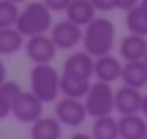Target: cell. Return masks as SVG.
<instances>
[{
    "label": "cell",
    "instance_id": "12",
    "mask_svg": "<svg viewBox=\"0 0 147 139\" xmlns=\"http://www.w3.org/2000/svg\"><path fill=\"white\" fill-rule=\"evenodd\" d=\"M147 55V40L145 36L137 34H125L121 45H119V57L125 63H135V61H145Z\"/></svg>",
    "mask_w": 147,
    "mask_h": 139
},
{
    "label": "cell",
    "instance_id": "16",
    "mask_svg": "<svg viewBox=\"0 0 147 139\" xmlns=\"http://www.w3.org/2000/svg\"><path fill=\"white\" fill-rule=\"evenodd\" d=\"M63 125L57 117H42L30 125V139H61Z\"/></svg>",
    "mask_w": 147,
    "mask_h": 139
},
{
    "label": "cell",
    "instance_id": "15",
    "mask_svg": "<svg viewBox=\"0 0 147 139\" xmlns=\"http://www.w3.org/2000/svg\"><path fill=\"white\" fill-rule=\"evenodd\" d=\"M121 81H123L125 87H131V89H137V91L147 87V65H145V61L125 63Z\"/></svg>",
    "mask_w": 147,
    "mask_h": 139
},
{
    "label": "cell",
    "instance_id": "14",
    "mask_svg": "<svg viewBox=\"0 0 147 139\" xmlns=\"http://www.w3.org/2000/svg\"><path fill=\"white\" fill-rule=\"evenodd\" d=\"M119 121V135L121 139H145L147 137V121L139 115H123Z\"/></svg>",
    "mask_w": 147,
    "mask_h": 139
},
{
    "label": "cell",
    "instance_id": "2",
    "mask_svg": "<svg viewBox=\"0 0 147 139\" xmlns=\"http://www.w3.org/2000/svg\"><path fill=\"white\" fill-rule=\"evenodd\" d=\"M83 47L93 59L111 55L115 47V24L105 16H97L83 30Z\"/></svg>",
    "mask_w": 147,
    "mask_h": 139
},
{
    "label": "cell",
    "instance_id": "19",
    "mask_svg": "<svg viewBox=\"0 0 147 139\" xmlns=\"http://www.w3.org/2000/svg\"><path fill=\"white\" fill-rule=\"evenodd\" d=\"M91 135L95 139H121L119 135V121L111 117H101L93 121V131Z\"/></svg>",
    "mask_w": 147,
    "mask_h": 139
},
{
    "label": "cell",
    "instance_id": "20",
    "mask_svg": "<svg viewBox=\"0 0 147 139\" xmlns=\"http://www.w3.org/2000/svg\"><path fill=\"white\" fill-rule=\"evenodd\" d=\"M125 26H127L129 34H137V36L147 38V10L141 4L137 8L129 10L125 16Z\"/></svg>",
    "mask_w": 147,
    "mask_h": 139
},
{
    "label": "cell",
    "instance_id": "3",
    "mask_svg": "<svg viewBox=\"0 0 147 139\" xmlns=\"http://www.w3.org/2000/svg\"><path fill=\"white\" fill-rule=\"evenodd\" d=\"M53 14L45 2H28L24 8H20L16 28L22 36L32 38L38 34H47L49 30H53Z\"/></svg>",
    "mask_w": 147,
    "mask_h": 139
},
{
    "label": "cell",
    "instance_id": "26",
    "mask_svg": "<svg viewBox=\"0 0 147 139\" xmlns=\"http://www.w3.org/2000/svg\"><path fill=\"white\" fill-rule=\"evenodd\" d=\"M69 139H95V137L89 135V133H75V135H71Z\"/></svg>",
    "mask_w": 147,
    "mask_h": 139
},
{
    "label": "cell",
    "instance_id": "30",
    "mask_svg": "<svg viewBox=\"0 0 147 139\" xmlns=\"http://www.w3.org/2000/svg\"><path fill=\"white\" fill-rule=\"evenodd\" d=\"M145 65H147V55H145Z\"/></svg>",
    "mask_w": 147,
    "mask_h": 139
},
{
    "label": "cell",
    "instance_id": "13",
    "mask_svg": "<svg viewBox=\"0 0 147 139\" xmlns=\"http://www.w3.org/2000/svg\"><path fill=\"white\" fill-rule=\"evenodd\" d=\"M65 12H67V20L73 22V24H77V26H81V28H83V26L87 28V26L97 18V16H95L97 8L93 6L91 0H73Z\"/></svg>",
    "mask_w": 147,
    "mask_h": 139
},
{
    "label": "cell",
    "instance_id": "28",
    "mask_svg": "<svg viewBox=\"0 0 147 139\" xmlns=\"http://www.w3.org/2000/svg\"><path fill=\"white\" fill-rule=\"evenodd\" d=\"M8 2H14V4H20V2H26V0H8Z\"/></svg>",
    "mask_w": 147,
    "mask_h": 139
},
{
    "label": "cell",
    "instance_id": "5",
    "mask_svg": "<svg viewBox=\"0 0 147 139\" xmlns=\"http://www.w3.org/2000/svg\"><path fill=\"white\" fill-rule=\"evenodd\" d=\"M89 117L93 119H101V117H111V113L115 111V91L111 89V85L95 81L89 95L83 99Z\"/></svg>",
    "mask_w": 147,
    "mask_h": 139
},
{
    "label": "cell",
    "instance_id": "21",
    "mask_svg": "<svg viewBox=\"0 0 147 139\" xmlns=\"http://www.w3.org/2000/svg\"><path fill=\"white\" fill-rule=\"evenodd\" d=\"M20 16V8L14 2H8V0H0V30L2 28H16Z\"/></svg>",
    "mask_w": 147,
    "mask_h": 139
},
{
    "label": "cell",
    "instance_id": "9",
    "mask_svg": "<svg viewBox=\"0 0 147 139\" xmlns=\"http://www.w3.org/2000/svg\"><path fill=\"white\" fill-rule=\"evenodd\" d=\"M51 38L59 51H73L75 47H79V43H83V30L81 26L69 20H61V22H55L51 30Z\"/></svg>",
    "mask_w": 147,
    "mask_h": 139
},
{
    "label": "cell",
    "instance_id": "8",
    "mask_svg": "<svg viewBox=\"0 0 147 139\" xmlns=\"http://www.w3.org/2000/svg\"><path fill=\"white\" fill-rule=\"evenodd\" d=\"M26 57L34 65H51V61L57 57V45L53 43L51 34H38L26 40Z\"/></svg>",
    "mask_w": 147,
    "mask_h": 139
},
{
    "label": "cell",
    "instance_id": "7",
    "mask_svg": "<svg viewBox=\"0 0 147 139\" xmlns=\"http://www.w3.org/2000/svg\"><path fill=\"white\" fill-rule=\"evenodd\" d=\"M55 117L61 121V125L79 127V125L85 123V119L89 117V113H87V107H85V103L81 99L63 97L55 105Z\"/></svg>",
    "mask_w": 147,
    "mask_h": 139
},
{
    "label": "cell",
    "instance_id": "27",
    "mask_svg": "<svg viewBox=\"0 0 147 139\" xmlns=\"http://www.w3.org/2000/svg\"><path fill=\"white\" fill-rule=\"evenodd\" d=\"M141 115L147 119V93L143 95V105H141Z\"/></svg>",
    "mask_w": 147,
    "mask_h": 139
},
{
    "label": "cell",
    "instance_id": "1",
    "mask_svg": "<svg viewBox=\"0 0 147 139\" xmlns=\"http://www.w3.org/2000/svg\"><path fill=\"white\" fill-rule=\"evenodd\" d=\"M93 77H95V59L85 51L73 53L63 65V75H61L63 97L85 99L93 87L91 81Z\"/></svg>",
    "mask_w": 147,
    "mask_h": 139
},
{
    "label": "cell",
    "instance_id": "22",
    "mask_svg": "<svg viewBox=\"0 0 147 139\" xmlns=\"http://www.w3.org/2000/svg\"><path fill=\"white\" fill-rule=\"evenodd\" d=\"M42 2L49 6L51 12H63L69 8V4L73 2V0H42Z\"/></svg>",
    "mask_w": 147,
    "mask_h": 139
},
{
    "label": "cell",
    "instance_id": "25",
    "mask_svg": "<svg viewBox=\"0 0 147 139\" xmlns=\"http://www.w3.org/2000/svg\"><path fill=\"white\" fill-rule=\"evenodd\" d=\"M4 83H6V65L0 59V85H4Z\"/></svg>",
    "mask_w": 147,
    "mask_h": 139
},
{
    "label": "cell",
    "instance_id": "11",
    "mask_svg": "<svg viewBox=\"0 0 147 139\" xmlns=\"http://www.w3.org/2000/svg\"><path fill=\"white\" fill-rule=\"evenodd\" d=\"M121 75H123V63L117 57L107 55V57L95 59V79L97 81L111 85L117 79H121Z\"/></svg>",
    "mask_w": 147,
    "mask_h": 139
},
{
    "label": "cell",
    "instance_id": "18",
    "mask_svg": "<svg viewBox=\"0 0 147 139\" xmlns=\"http://www.w3.org/2000/svg\"><path fill=\"white\" fill-rule=\"evenodd\" d=\"M20 93L22 89L14 81H6L4 85H0V119L12 115V105Z\"/></svg>",
    "mask_w": 147,
    "mask_h": 139
},
{
    "label": "cell",
    "instance_id": "31",
    "mask_svg": "<svg viewBox=\"0 0 147 139\" xmlns=\"http://www.w3.org/2000/svg\"><path fill=\"white\" fill-rule=\"evenodd\" d=\"M145 139H147V137H145Z\"/></svg>",
    "mask_w": 147,
    "mask_h": 139
},
{
    "label": "cell",
    "instance_id": "10",
    "mask_svg": "<svg viewBox=\"0 0 147 139\" xmlns=\"http://www.w3.org/2000/svg\"><path fill=\"white\" fill-rule=\"evenodd\" d=\"M141 105H143L141 91L125 87V85L115 91V111L121 117L123 115H139L141 113Z\"/></svg>",
    "mask_w": 147,
    "mask_h": 139
},
{
    "label": "cell",
    "instance_id": "6",
    "mask_svg": "<svg viewBox=\"0 0 147 139\" xmlns=\"http://www.w3.org/2000/svg\"><path fill=\"white\" fill-rule=\"evenodd\" d=\"M42 111H45V103L34 97L30 91H22L14 105H12V115L18 123H36L38 119H42Z\"/></svg>",
    "mask_w": 147,
    "mask_h": 139
},
{
    "label": "cell",
    "instance_id": "24",
    "mask_svg": "<svg viewBox=\"0 0 147 139\" xmlns=\"http://www.w3.org/2000/svg\"><path fill=\"white\" fill-rule=\"evenodd\" d=\"M115 2H117V8H121L125 12H129V10H133V8H137L141 4L139 0H115Z\"/></svg>",
    "mask_w": 147,
    "mask_h": 139
},
{
    "label": "cell",
    "instance_id": "4",
    "mask_svg": "<svg viewBox=\"0 0 147 139\" xmlns=\"http://www.w3.org/2000/svg\"><path fill=\"white\" fill-rule=\"evenodd\" d=\"M30 93L42 103H57L61 95V73L51 65H34L30 71Z\"/></svg>",
    "mask_w": 147,
    "mask_h": 139
},
{
    "label": "cell",
    "instance_id": "23",
    "mask_svg": "<svg viewBox=\"0 0 147 139\" xmlns=\"http://www.w3.org/2000/svg\"><path fill=\"white\" fill-rule=\"evenodd\" d=\"M93 6L99 10V12H109V10H115L117 8V2L115 0H91Z\"/></svg>",
    "mask_w": 147,
    "mask_h": 139
},
{
    "label": "cell",
    "instance_id": "29",
    "mask_svg": "<svg viewBox=\"0 0 147 139\" xmlns=\"http://www.w3.org/2000/svg\"><path fill=\"white\" fill-rule=\"evenodd\" d=\"M141 6H143V8L147 10V0H141Z\"/></svg>",
    "mask_w": 147,
    "mask_h": 139
},
{
    "label": "cell",
    "instance_id": "17",
    "mask_svg": "<svg viewBox=\"0 0 147 139\" xmlns=\"http://www.w3.org/2000/svg\"><path fill=\"white\" fill-rule=\"evenodd\" d=\"M22 47H26V40L18 32V28H2L0 30V57L14 55Z\"/></svg>",
    "mask_w": 147,
    "mask_h": 139
}]
</instances>
